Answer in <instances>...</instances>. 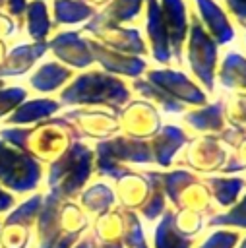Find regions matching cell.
<instances>
[{
    "instance_id": "277c9868",
    "label": "cell",
    "mask_w": 246,
    "mask_h": 248,
    "mask_svg": "<svg viewBox=\"0 0 246 248\" xmlns=\"http://www.w3.org/2000/svg\"><path fill=\"white\" fill-rule=\"evenodd\" d=\"M215 58H217V45L203 31V27L198 21H194L190 35V66L194 74L201 79V83L209 87V91L213 89Z\"/></svg>"
},
{
    "instance_id": "5b68a950",
    "label": "cell",
    "mask_w": 246,
    "mask_h": 248,
    "mask_svg": "<svg viewBox=\"0 0 246 248\" xmlns=\"http://www.w3.org/2000/svg\"><path fill=\"white\" fill-rule=\"evenodd\" d=\"M89 167H91V153L83 145H74L62 161L52 165L50 172V186H58L68 180V176H76L77 186L83 184V180L89 176Z\"/></svg>"
},
{
    "instance_id": "7c38bea8",
    "label": "cell",
    "mask_w": 246,
    "mask_h": 248,
    "mask_svg": "<svg viewBox=\"0 0 246 248\" xmlns=\"http://www.w3.org/2000/svg\"><path fill=\"white\" fill-rule=\"evenodd\" d=\"M70 78V70L60 66V64H45L41 66L33 76H31V83L35 89L39 91H54L58 85H62L66 79Z\"/></svg>"
},
{
    "instance_id": "9a60e30c",
    "label": "cell",
    "mask_w": 246,
    "mask_h": 248,
    "mask_svg": "<svg viewBox=\"0 0 246 248\" xmlns=\"http://www.w3.org/2000/svg\"><path fill=\"white\" fill-rule=\"evenodd\" d=\"M184 134L182 130L178 128H172V126H167L161 130V134L157 136V161L159 165H169L172 153L184 143Z\"/></svg>"
},
{
    "instance_id": "7a4b0ae2",
    "label": "cell",
    "mask_w": 246,
    "mask_h": 248,
    "mask_svg": "<svg viewBox=\"0 0 246 248\" xmlns=\"http://www.w3.org/2000/svg\"><path fill=\"white\" fill-rule=\"evenodd\" d=\"M64 103H112L122 105L128 101V89L122 81L105 74H85L77 81L64 89Z\"/></svg>"
},
{
    "instance_id": "9c48e42d",
    "label": "cell",
    "mask_w": 246,
    "mask_h": 248,
    "mask_svg": "<svg viewBox=\"0 0 246 248\" xmlns=\"http://www.w3.org/2000/svg\"><path fill=\"white\" fill-rule=\"evenodd\" d=\"M198 8H200V16L203 17L205 25L209 27V33L217 39V43L225 45L229 41H232L234 31L225 16V12L213 2V0H196Z\"/></svg>"
},
{
    "instance_id": "cb8c5ba5",
    "label": "cell",
    "mask_w": 246,
    "mask_h": 248,
    "mask_svg": "<svg viewBox=\"0 0 246 248\" xmlns=\"http://www.w3.org/2000/svg\"><path fill=\"white\" fill-rule=\"evenodd\" d=\"M25 97V91L23 89H0V116L4 112H8L10 108H14L21 99Z\"/></svg>"
},
{
    "instance_id": "3957f363",
    "label": "cell",
    "mask_w": 246,
    "mask_h": 248,
    "mask_svg": "<svg viewBox=\"0 0 246 248\" xmlns=\"http://www.w3.org/2000/svg\"><path fill=\"white\" fill-rule=\"evenodd\" d=\"M39 165L0 143V180L14 190H31L39 182Z\"/></svg>"
},
{
    "instance_id": "30bf717a",
    "label": "cell",
    "mask_w": 246,
    "mask_h": 248,
    "mask_svg": "<svg viewBox=\"0 0 246 248\" xmlns=\"http://www.w3.org/2000/svg\"><path fill=\"white\" fill-rule=\"evenodd\" d=\"M95 54H99L97 58L101 60V64L110 70V72H122V74H128V76H139L145 68V62L141 58H136V56H124V54H118V52H107L105 48H99L97 45H91Z\"/></svg>"
},
{
    "instance_id": "8992f818",
    "label": "cell",
    "mask_w": 246,
    "mask_h": 248,
    "mask_svg": "<svg viewBox=\"0 0 246 248\" xmlns=\"http://www.w3.org/2000/svg\"><path fill=\"white\" fill-rule=\"evenodd\" d=\"M161 16L167 27L170 52L174 56L180 54V46L186 35V8L182 0H161Z\"/></svg>"
},
{
    "instance_id": "7402d4cb",
    "label": "cell",
    "mask_w": 246,
    "mask_h": 248,
    "mask_svg": "<svg viewBox=\"0 0 246 248\" xmlns=\"http://www.w3.org/2000/svg\"><path fill=\"white\" fill-rule=\"evenodd\" d=\"M211 225H236V227H246V196L229 213H223V215L213 217L211 219Z\"/></svg>"
},
{
    "instance_id": "1f68e13d",
    "label": "cell",
    "mask_w": 246,
    "mask_h": 248,
    "mask_svg": "<svg viewBox=\"0 0 246 248\" xmlns=\"http://www.w3.org/2000/svg\"><path fill=\"white\" fill-rule=\"evenodd\" d=\"M139 248H145V246H143V244H141V246H139Z\"/></svg>"
},
{
    "instance_id": "484cf974",
    "label": "cell",
    "mask_w": 246,
    "mask_h": 248,
    "mask_svg": "<svg viewBox=\"0 0 246 248\" xmlns=\"http://www.w3.org/2000/svg\"><path fill=\"white\" fill-rule=\"evenodd\" d=\"M227 6L240 21H246V0H227Z\"/></svg>"
},
{
    "instance_id": "83f0119b",
    "label": "cell",
    "mask_w": 246,
    "mask_h": 248,
    "mask_svg": "<svg viewBox=\"0 0 246 248\" xmlns=\"http://www.w3.org/2000/svg\"><path fill=\"white\" fill-rule=\"evenodd\" d=\"M6 2H8V10L14 16H23V12L27 10L25 8V0H6Z\"/></svg>"
},
{
    "instance_id": "ba28073f",
    "label": "cell",
    "mask_w": 246,
    "mask_h": 248,
    "mask_svg": "<svg viewBox=\"0 0 246 248\" xmlns=\"http://www.w3.org/2000/svg\"><path fill=\"white\" fill-rule=\"evenodd\" d=\"M52 50L72 66L83 68L93 62V52H89V43L79 39L77 33H62L52 41Z\"/></svg>"
},
{
    "instance_id": "6da1fadb",
    "label": "cell",
    "mask_w": 246,
    "mask_h": 248,
    "mask_svg": "<svg viewBox=\"0 0 246 248\" xmlns=\"http://www.w3.org/2000/svg\"><path fill=\"white\" fill-rule=\"evenodd\" d=\"M147 81H138L136 89L139 93H143L149 99H155L159 105H163L165 110L170 112H180L182 105L178 103V99L186 101V103H196L201 105L205 103V95L186 79L184 74L180 72H172V70H157V72H149L147 74Z\"/></svg>"
},
{
    "instance_id": "8fae6325",
    "label": "cell",
    "mask_w": 246,
    "mask_h": 248,
    "mask_svg": "<svg viewBox=\"0 0 246 248\" xmlns=\"http://www.w3.org/2000/svg\"><path fill=\"white\" fill-rule=\"evenodd\" d=\"M45 50H46V43H37V45H31V46H19V48L12 50L6 66L0 70V76L23 74L25 68H29L37 58H41Z\"/></svg>"
},
{
    "instance_id": "603a6c76",
    "label": "cell",
    "mask_w": 246,
    "mask_h": 248,
    "mask_svg": "<svg viewBox=\"0 0 246 248\" xmlns=\"http://www.w3.org/2000/svg\"><path fill=\"white\" fill-rule=\"evenodd\" d=\"M139 4L141 0H114V4L110 6V10L103 16H108V14H114L116 16V21H124V19H132L138 10H139Z\"/></svg>"
},
{
    "instance_id": "ffe728a7",
    "label": "cell",
    "mask_w": 246,
    "mask_h": 248,
    "mask_svg": "<svg viewBox=\"0 0 246 248\" xmlns=\"http://www.w3.org/2000/svg\"><path fill=\"white\" fill-rule=\"evenodd\" d=\"M209 184L213 186V194L221 205H231L236 200L238 190L244 186V180L232 178V180H223V178H211Z\"/></svg>"
},
{
    "instance_id": "d6986e66",
    "label": "cell",
    "mask_w": 246,
    "mask_h": 248,
    "mask_svg": "<svg viewBox=\"0 0 246 248\" xmlns=\"http://www.w3.org/2000/svg\"><path fill=\"white\" fill-rule=\"evenodd\" d=\"M221 110H223V105L217 103L203 108L201 112H190L186 116V122H190L200 130H215L221 126Z\"/></svg>"
},
{
    "instance_id": "44dd1931",
    "label": "cell",
    "mask_w": 246,
    "mask_h": 248,
    "mask_svg": "<svg viewBox=\"0 0 246 248\" xmlns=\"http://www.w3.org/2000/svg\"><path fill=\"white\" fill-rule=\"evenodd\" d=\"M39 207H41V196H35V198H31L29 202H25L23 205H19V207L6 219V225H27V223L39 213Z\"/></svg>"
},
{
    "instance_id": "ac0fdd59",
    "label": "cell",
    "mask_w": 246,
    "mask_h": 248,
    "mask_svg": "<svg viewBox=\"0 0 246 248\" xmlns=\"http://www.w3.org/2000/svg\"><path fill=\"white\" fill-rule=\"evenodd\" d=\"M25 12H27V21H29L27 27H29L31 37L37 43H43L45 35L50 29V21H48V16H46V6L41 0H35Z\"/></svg>"
},
{
    "instance_id": "5bb4252c",
    "label": "cell",
    "mask_w": 246,
    "mask_h": 248,
    "mask_svg": "<svg viewBox=\"0 0 246 248\" xmlns=\"http://www.w3.org/2000/svg\"><path fill=\"white\" fill-rule=\"evenodd\" d=\"M58 108V105L50 99H37V101H31V103H25L21 105L12 116H10V122H31V120H37V118H45L48 116L50 112H54Z\"/></svg>"
},
{
    "instance_id": "4fadbf2b",
    "label": "cell",
    "mask_w": 246,
    "mask_h": 248,
    "mask_svg": "<svg viewBox=\"0 0 246 248\" xmlns=\"http://www.w3.org/2000/svg\"><path fill=\"white\" fill-rule=\"evenodd\" d=\"M155 246L157 248H190V240L184 238L174 225V213L167 211L163 221L155 232Z\"/></svg>"
},
{
    "instance_id": "e0dca14e",
    "label": "cell",
    "mask_w": 246,
    "mask_h": 248,
    "mask_svg": "<svg viewBox=\"0 0 246 248\" xmlns=\"http://www.w3.org/2000/svg\"><path fill=\"white\" fill-rule=\"evenodd\" d=\"M91 14H93V10L85 2L58 0L54 4V17L60 23H77V21H83L85 17H89Z\"/></svg>"
},
{
    "instance_id": "52a82bcc",
    "label": "cell",
    "mask_w": 246,
    "mask_h": 248,
    "mask_svg": "<svg viewBox=\"0 0 246 248\" xmlns=\"http://www.w3.org/2000/svg\"><path fill=\"white\" fill-rule=\"evenodd\" d=\"M147 35L151 39L155 58L159 62H169L172 52H170L167 27L161 16V6L157 4V0H147Z\"/></svg>"
},
{
    "instance_id": "d6a6232c",
    "label": "cell",
    "mask_w": 246,
    "mask_h": 248,
    "mask_svg": "<svg viewBox=\"0 0 246 248\" xmlns=\"http://www.w3.org/2000/svg\"><path fill=\"white\" fill-rule=\"evenodd\" d=\"M0 2H2V0H0Z\"/></svg>"
},
{
    "instance_id": "f1b7e54d",
    "label": "cell",
    "mask_w": 246,
    "mask_h": 248,
    "mask_svg": "<svg viewBox=\"0 0 246 248\" xmlns=\"http://www.w3.org/2000/svg\"><path fill=\"white\" fill-rule=\"evenodd\" d=\"M12 202H14V200H12V196H8L6 192H2V190H0V211L8 209V207L12 205Z\"/></svg>"
},
{
    "instance_id": "4316f807",
    "label": "cell",
    "mask_w": 246,
    "mask_h": 248,
    "mask_svg": "<svg viewBox=\"0 0 246 248\" xmlns=\"http://www.w3.org/2000/svg\"><path fill=\"white\" fill-rule=\"evenodd\" d=\"M23 132L25 130H2V138L12 141V143H15V145H19V147H23V138H25Z\"/></svg>"
},
{
    "instance_id": "f546056e",
    "label": "cell",
    "mask_w": 246,
    "mask_h": 248,
    "mask_svg": "<svg viewBox=\"0 0 246 248\" xmlns=\"http://www.w3.org/2000/svg\"><path fill=\"white\" fill-rule=\"evenodd\" d=\"M77 248H91V244H89V242H81Z\"/></svg>"
},
{
    "instance_id": "2e32d148",
    "label": "cell",
    "mask_w": 246,
    "mask_h": 248,
    "mask_svg": "<svg viewBox=\"0 0 246 248\" xmlns=\"http://www.w3.org/2000/svg\"><path fill=\"white\" fill-rule=\"evenodd\" d=\"M221 81L227 87H246V60L236 52H229L223 62Z\"/></svg>"
},
{
    "instance_id": "4dcf8cb0",
    "label": "cell",
    "mask_w": 246,
    "mask_h": 248,
    "mask_svg": "<svg viewBox=\"0 0 246 248\" xmlns=\"http://www.w3.org/2000/svg\"><path fill=\"white\" fill-rule=\"evenodd\" d=\"M240 248H246V238H244V242L240 244Z\"/></svg>"
},
{
    "instance_id": "d4e9b609",
    "label": "cell",
    "mask_w": 246,
    "mask_h": 248,
    "mask_svg": "<svg viewBox=\"0 0 246 248\" xmlns=\"http://www.w3.org/2000/svg\"><path fill=\"white\" fill-rule=\"evenodd\" d=\"M234 242H236V234L234 232L219 231V232L211 234L200 248H232Z\"/></svg>"
}]
</instances>
